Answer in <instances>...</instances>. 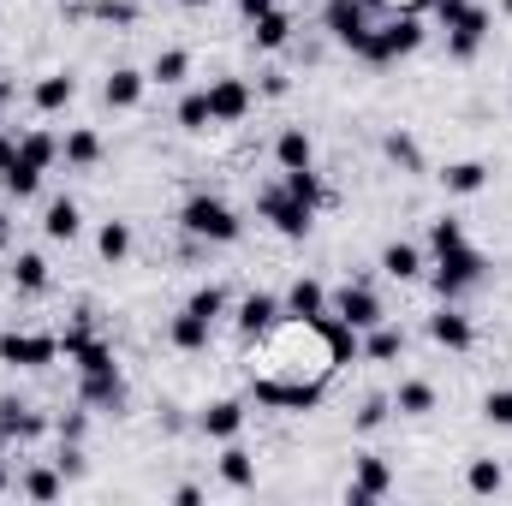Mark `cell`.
<instances>
[{"mask_svg":"<svg viewBox=\"0 0 512 506\" xmlns=\"http://www.w3.org/2000/svg\"><path fill=\"white\" fill-rule=\"evenodd\" d=\"M179 227L191 233V239H203V245H239V233H245V221L221 203V197H209V191H197V197H185V209H179Z\"/></svg>","mask_w":512,"mask_h":506,"instance_id":"6da1fadb","label":"cell"},{"mask_svg":"<svg viewBox=\"0 0 512 506\" xmlns=\"http://www.w3.org/2000/svg\"><path fill=\"white\" fill-rule=\"evenodd\" d=\"M435 251H441V268H435V292H441V304L465 298V292L483 280V268H489V256L477 251L465 233H459V239H447V245H435Z\"/></svg>","mask_w":512,"mask_h":506,"instance_id":"7a4b0ae2","label":"cell"},{"mask_svg":"<svg viewBox=\"0 0 512 506\" xmlns=\"http://www.w3.org/2000/svg\"><path fill=\"white\" fill-rule=\"evenodd\" d=\"M417 42H423V24H417V12H393L382 30H370V36H364L358 60H370V66H393V60L417 54Z\"/></svg>","mask_w":512,"mask_h":506,"instance_id":"3957f363","label":"cell"},{"mask_svg":"<svg viewBox=\"0 0 512 506\" xmlns=\"http://www.w3.org/2000/svg\"><path fill=\"white\" fill-rule=\"evenodd\" d=\"M256 209H262V221H274L280 239H310V227H316V209H304L286 185H268V191L256 197Z\"/></svg>","mask_w":512,"mask_h":506,"instance_id":"277c9868","label":"cell"},{"mask_svg":"<svg viewBox=\"0 0 512 506\" xmlns=\"http://www.w3.org/2000/svg\"><path fill=\"white\" fill-rule=\"evenodd\" d=\"M60 358V340L54 334H0V364H12V370H42V364H54Z\"/></svg>","mask_w":512,"mask_h":506,"instance_id":"5b68a950","label":"cell"},{"mask_svg":"<svg viewBox=\"0 0 512 506\" xmlns=\"http://www.w3.org/2000/svg\"><path fill=\"white\" fill-rule=\"evenodd\" d=\"M322 24H328V36L340 42V48H364V36H370V6L364 0H328L322 6Z\"/></svg>","mask_w":512,"mask_h":506,"instance_id":"8992f818","label":"cell"},{"mask_svg":"<svg viewBox=\"0 0 512 506\" xmlns=\"http://www.w3.org/2000/svg\"><path fill=\"white\" fill-rule=\"evenodd\" d=\"M334 310H340V322H346V328H358V334H370V328H382V322H387L382 298H376L370 286H340Z\"/></svg>","mask_w":512,"mask_h":506,"instance_id":"52a82bcc","label":"cell"},{"mask_svg":"<svg viewBox=\"0 0 512 506\" xmlns=\"http://www.w3.org/2000/svg\"><path fill=\"white\" fill-rule=\"evenodd\" d=\"M483 36H489V6H465V12L447 24V54H453V60H477Z\"/></svg>","mask_w":512,"mask_h":506,"instance_id":"ba28073f","label":"cell"},{"mask_svg":"<svg viewBox=\"0 0 512 506\" xmlns=\"http://www.w3.org/2000/svg\"><path fill=\"white\" fill-rule=\"evenodd\" d=\"M209 114H215V126H239L251 114V84L245 78H215L209 84Z\"/></svg>","mask_w":512,"mask_h":506,"instance_id":"9c48e42d","label":"cell"},{"mask_svg":"<svg viewBox=\"0 0 512 506\" xmlns=\"http://www.w3.org/2000/svg\"><path fill=\"white\" fill-rule=\"evenodd\" d=\"M429 340L447 346V352H471V346H477V328H471V316H459L453 304H441V310L429 316Z\"/></svg>","mask_w":512,"mask_h":506,"instance_id":"30bf717a","label":"cell"},{"mask_svg":"<svg viewBox=\"0 0 512 506\" xmlns=\"http://www.w3.org/2000/svg\"><path fill=\"white\" fill-rule=\"evenodd\" d=\"M280 316H286V304H280V298H268V292H251V298L239 304V334H245V340H268Z\"/></svg>","mask_w":512,"mask_h":506,"instance_id":"8fae6325","label":"cell"},{"mask_svg":"<svg viewBox=\"0 0 512 506\" xmlns=\"http://www.w3.org/2000/svg\"><path fill=\"white\" fill-rule=\"evenodd\" d=\"M387 489H393V471H387V459H358V477H352L346 501H352V506H376Z\"/></svg>","mask_w":512,"mask_h":506,"instance_id":"7c38bea8","label":"cell"},{"mask_svg":"<svg viewBox=\"0 0 512 506\" xmlns=\"http://www.w3.org/2000/svg\"><path fill=\"white\" fill-rule=\"evenodd\" d=\"M197 429H203L209 441H239V429H245V405H239V399H215V405L197 417Z\"/></svg>","mask_w":512,"mask_h":506,"instance_id":"4fadbf2b","label":"cell"},{"mask_svg":"<svg viewBox=\"0 0 512 506\" xmlns=\"http://www.w3.org/2000/svg\"><path fill=\"white\" fill-rule=\"evenodd\" d=\"M274 161H280V173L316 167V143H310V131H304V126H286L280 137H274Z\"/></svg>","mask_w":512,"mask_h":506,"instance_id":"5bb4252c","label":"cell"},{"mask_svg":"<svg viewBox=\"0 0 512 506\" xmlns=\"http://www.w3.org/2000/svg\"><path fill=\"white\" fill-rule=\"evenodd\" d=\"M84 405H96V411H126V381L120 370H96V376H84Z\"/></svg>","mask_w":512,"mask_h":506,"instance_id":"9a60e30c","label":"cell"},{"mask_svg":"<svg viewBox=\"0 0 512 506\" xmlns=\"http://www.w3.org/2000/svg\"><path fill=\"white\" fill-rule=\"evenodd\" d=\"M42 429H48V417H36L18 399H0V441H36Z\"/></svg>","mask_w":512,"mask_h":506,"instance_id":"2e32d148","label":"cell"},{"mask_svg":"<svg viewBox=\"0 0 512 506\" xmlns=\"http://www.w3.org/2000/svg\"><path fill=\"white\" fill-rule=\"evenodd\" d=\"M286 316H292V322H316V316H328V292H322V280H292V292H286Z\"/></svg>","mask_w":512,"mask_h":506,"instance_id":"e0dca14e","label":"cell"},{"mask_svg":"<svg viewBox=\"0 0 512 506\" xmlns=\"http://www.w3.org/2000/svg\"><path fill=\"white\" fill-rule=\"evenodd\" d=\"M143 84H149V72L114 66V72H108V84H102V102H108V108H137V102H143Z\"/></svg>","mask_w":512,"mask_h":506,"instance_id":"ac0fdd59","label":"cell"},{"mask_svg":"<svg viewBox=\"0 0 512 506\" xmlns=\"http://www.w3.org/2000/svg\"><path fill=\"white\" fill-rule=\"evenodd\" d=\"M72 96H78V78H72V72H48V78L30 90V102H36L42 114H60V108H72Z\"/></svg>","mask_w":512,"mask_h":506,"instance_id":"d6986e66","label":"cell"},{"mask_svg":"<svg viewBox=\"0 0 512 506\" xmlns=\"http://www.w3.org/2000/svg\"><path fill=\"white\" fill-rule=\"evenodd\" d=\"M78 227H84L78 203H72V197H54V203H48V215H42V233H48L54 245H72V239H78Z\"/></svg>","mask_w":512,"mask_h":506,"instance_id":"ffe728a7","label":"cell"},{"mask_svg":"<svg viewBox=\"0 0 512 506\" xmlns=\"http://www.w3.org/2000/svg\"><path fill=\"white\" fill-rule=\"evenodd\" d=\"M256 399H262V405H286V411H310V405H316V399H322V387H316V381H310V387H280V381H256Z\"/></svg>","mask_w":512,"mask_h":506,"instance_id":"44dd1931","label":"cell"},{"mask_svg":"<svg viewBox=\"0 0 512 506\" xmlns=\"http://www.w3.org/2000/svg\"><path fill=\"white\" fill-rule=\"evenodd\" d=\"M382 274L387 280H423V251L405 245V239H393V245L382 251Z\"/></svg>","mask_w":512,"mask_h":506,"instance_id":"7402d4cb","label":"cell"},{"mask_svg":"<svg viewBox=\"0 0 512 506\" xmlns=\"http://www.w3.org/2000/svg\"><path fill=\"white\" fill-rule=\"evenodd\" d=\"M441 185H447V197H477V191L489 185V167H483V161H453V167L441 173Z\"/></svg>","mask_w":512,"mask_h":506,"instance_id":"603a6c76","label":"cell"},{"mask_svg":"<svg viewBox=\"0 0 512 506\" xmlns=\"http://www.w3.org/2000/svg\"><path fill=\"white\" fill-rule=\"evenodd\" d=\"M209 328H215V322H203L197 310H179L173 328H167V340H173L179 352H203V346H209Z\"/></svg>","mask_w":512,"mask_h":506,"instance_id":"cb8c5ba5","label":"cell"},{"mask_svg":"<svg viewBox=\"0 0 512 506\" xmlns=\"http://www.w3.org/2000/svg\"><path fill=\"white\" fill-rule=\"evenodd\" d=\"M60 155H66V167H96V161H102V137H96L90 126L66 131V143H60Z\"/></svg>","mask_w":512,"mask_h":506,"instance_id":"d4e9b609","label":"cell"},{"mask_svg":"<svg viewBox=\"0 0 512 506\" xmlns=\"http://www.w3.org/2000/svg\"><path fill=\"white\" fill-rule=\"evenodd\" d=\"M12 286L18 292H48V256H36V251H18V262H12Z\"/></svg>","mask_w":512,"mask_h":506,"instance_id":"484cf974","label":"cell"},{"mask_svg":"<svg viewBox=\"0 0 512 506\" xmlns=\"http://www.w3.org/2000/svg\"><path fill=\"white\" fill-rule=\"evenodd\" d=\"M18 161H30L36 173H48V167L60 161V143H54L48 131H24V137H18Z\"/></svg>","mask_w":512,"mask_h":506,"instance_id":"4316f807","label":"cell"},{"mask_svg":"<svg viewBox=\"0 0 512 506\" xmlns=\"http://www.w3.org/2000/svg\"><path fill=\"white\" fill-rule=\"evenodd\" d=\"M393 411H399V417H429V411H435V387H429V381H399Z\"/></svg>","mask_w":512,"mask_h":506,"instance_id":"83f0119b","label":"cell"},{"mask_svg":"<svg viewBox=\"0 0 512 506\" xmlns=\"http://www.w3.org/2000/svg\"><path fill=\"white\" fill-rule=\"evenodd\" d=\"M221 477H227V489H251L256 483V459L239 447V441H227V453H221Z\"/></svg>","mask_w":512,"mask_h":506,"instance_id":"f1b7e54d","label":"cell"},{"mask_svg":"<svg viewBox=\"0 0 512 506\" xmlns=\"http://www.w3.org/2000/svg\"><path fill=\"white\" fill-rule=\"evenodd\" d=\"M286 42H292V18H286L280 6H274V12H262V18H256V48H262V54H274V48H286Z\"/></svg>","mask_w":512,"mask_h":506,"instance_id":"f546056e","label":"cell"},{"mask_svg":"<svg viewBox=\"0 0 512 506\" xmlns=\"http://www.w3.org/2000/svg\"><path fill=\"white\" fill-rule=\"evenodd\" d=\"M191 78V54L185 48H167V54H155V66H149V84H185Z\"/></svg>","mask_w":512,"mask_h":506,"instance_id":"4dcf8cb0","label":"cell"},{"mask_svg":"<svg viewBox=\"0 0 512 506\" xmlns=\"http://www.w3.org/2000/svg\"><path fill=\"white\" fill-rule=\"evenodd\" d=\"M280 185H286V191H292L304 209H322V203H328V185L316 179V167H298V173H286Z\"/></svg>","mask_w":512,"mask_h":506,"instance_id":"1f68e13d","label":"cell"},{"mask_svg":"<svg viewBox=\"0 0 512 506\" xmlns=\"http://www.w3.org/2000/svg\"><path fill=\"white\" fill-rule=\"evenodd\" d=\"M465 489H471V495H501V489H507V471H501L495 459H471V465H465Z\"/></svg>","mask_w":512,"mask_h":506,"instance_id":"d6a6232c","label":"cell"},{"mask_svg":"<svg viewBox=\"0 0 512 506\" xmlns=\"http://www.w3.org/2000/svg\"><path fill=\"white\" fill-rule=\"evenodd\" d=\"M399 352H405V334H399V328H370V340H364V358H370V364H393V358H399Z\"/></svg>","mask_w":512,"mask_h":506,"instance_id":"836d02e7","label":"cell"},{"mask_svg":"<svg viewBox=\"0 0 512 506\" xmlns=\"http://www.w3.org/2000/svg\"><path fill=\"white\" fill-rule=\"evenodd\" d=\"M96 251H102V262H126V256H131V227H126V221H102Z\"/></svg>","mask_w":512,"mask_h":506,"instance_id":"e575fe53","label":"cell"},{"mask_svg":"<svg viewBox=\"0 0 512 506\" xmlns=\"http://www.w3.org/2000/svg\"><path fill=\"white\" fill-rule=\"evenodd\" d=\"M72 364H78V376H96V370H120V364H114V346H108V340H84V346L72 352Z\"/></svg>","mask_w":512,"mask_h":506,"instance_id":"d590c367","label":"cell"},{"mask_svg":"<svg viewBox=\"0 0 512 506\" xmlns=\"http://www.w3.org/2000/svg\"><path fill=\"white\" fill-rule=\"evenodd\" d=\"M18 489H24L30 501H60L66 477H60V471H24V477H18Z\"/></svg>","mask_w":512,"mask_h":506,"instance_id":"8d00e7d4","label":"cell"},{"mask_svg":"<svg viewBox=\"0 0 512 506\" xmlns=\"http://www.w3.org/2000/svg\"><path fill=\"white\" fill-rule=\"evenodd\" d=\"M179 126L185 131H209L215 126V114H209V90H191V96L179 102Z\"/></svg>","mask_w":512,"mask_h":506,"instance_id":"74e56055","label":"cell"},{"mask_svg":"<svg viewBox=\"0 0 512 506\" xmlns=\"http://www.w3.org/2000/svg\"><path fill=\"white\" fill-rule=\"evenodd\" d=\"M0 185H6L12 197H36V185H42V173H36L30 161H12V167L0 173Z\"/></svg>","mask_w":512,"mask_h":506,"instance_id":"f35d334b","label":"cell"},{"mask_svg":"<svg viewBox=\"0 0 512 506\" xmlns=\"http://www.w3.org/2000/svg\"><path fill=\"white\" fill-rule=\"evenodd\" d=\"M387 161H399V167H405V173H417V167H423V155H417V143H411V137H405V131H387Z\"/></svg>","mask_w":512,"mask_h":506,"instance_id":"ab89813d","label":"cell"},{"mask_svg":"<svg viewBox=\"0 0 512 506\" xmlns=\"http://www.w3.org/2000/svg\"><path fill=\"white\" fill-rule=\"evenodd\" d=\"M387 411H393V399L370 393V399H364V411H358V435H376V429L387 423Z\"/></svg>","mask_w":512,"mask_h":506,"instance_id":"60d3db41","label":"cell"},{"mask_svg":"<svg viewBox=\"0 0 512 506\" xmlns=\"http://www.w3.org/2000/svg\"><path fill=\"white\" fill-rule=\"evenodd\" d=\"M185 310H197L203 322H215V316L227 310V292H221V286H203V292H191V304H185Z\"/></svg>","mask_w":512,"mask_h":506,"instance_id":"b9f144b4","label":"cell"},{"mask_svg":"<svg viewBox=\"0 0 512 506\" xmlns=\"http://www.w3.org/2000/svg\"><path fill=\"white\" fill-rule=\"evenodd\" d=\"M483 417H489L495 429H512V387H495V393L483 399Z\"/></svg>","mask_w":512,"mask_h":506,"instance_id":"7bdbcfd3","label":"cell"},{"mask_svg":"<svg viewBox=\"0 0 512 506\" xmlns=\"http://www.w3.org/2000/svg\"><path fill=\"white\" fill-rule=\"evenodd\" d=\"M54 465H60V477H84V471H90V459H84L78 441H60V459H54Z\"/></svg>","mask_w":512,"mask_h":506,"instance_id":"ee69618b","label":"cell"},{"mask_svg":"<svg viewBox=\"0 0 512 506\" xmlns=\"http://www.w3.org/2000/svg\"><path fill=\"white\" fill-rule=\"evenodd\" d=\"M54 429H60V441H84V429H90V417H84V411H66V417H60Z\"/></svg>","mask_w":512,"mask_h":506,"instance_id":"f6af8a7d","label":"cell"},{"mask_svg":"<svg viewBox=\"0 0 512 506\" xmlns=\"http://www.w3.org/2000/svg\"><path fill=\"white\" fill-rule=\"evenodd\" d=\"M96 18H108V24H131L137 12H131V6H120V0H102V6H96Z\"/></svg>","mask_w":512,"mask_h":506,"instance_id":"bcb514c9","label":"cell"},{"mask_svg":"<svg viewBox=\"0 0 512 506\" xmlns=\"http://www.w3.org/2000/svg\"><path fill=\"white\" fill-rule=\"evenodd\" d=\"M173 506H203V489H197V483H179V489H173Z\"/></svg>","mask_w":512,"mask_h":506,"instance_id":"7dc6e473","label":"cell"},{"mask_svg":"<svg viewBox=\"0 0 512 506\" xmlns=\"http://www.w3.org/2000/svg\"><path fill=\"white\" fill-rule=\"evenodd\" d=\"M239 12H245V18H251V24H256L262 12H274V0H239Z\"/></svg>","mask_w":512,"mask_h":506,"instance_id":"c3c4849f","label":"cell"},{"mask_svg":"<svg viewBox=\"0 0 512 506\" xmlns=\"http://www.w3.org/2000/svg\"><path fill=\"white\" fill-rule=\"evenodd\" d=\"M12 161H18V143H12V137H6V131H0V173H6V167H12Z\"/></svg>","mask_w":512,"mask_h":506,"instance_id":"681fc988","label":"cell"},{"mask_svg":"<svg viewBox=\"0 0 512 506\" xmlns=\"http://www.w3.org/2000/svg\"><path fill=\"white\" fill-rule=\"evenodd\" d=\"M12 245V221H6V209H0V251Z\"/></svg>","mask_w":512,"mask_h":506,"instance_id":"f907efd6","label":"cell"},{"mask_svg":"<svg viewBox=\"0 0 512 506\" xmlns=\"http://www.w3.org/2000/svg\"><path fill=\"white\" fill-rule=\"evenodd\" d=\"M6 102H12V84H0V108H6Z\"/></svg>","mask_w":512,"mask_h":506,"instance_id":"816d5d0a","label":"cell"},{"mask_svg":"<svg viewBox=\"0 0 512 506\" xmlns=\"http://www.w3.org/2000/svg\"><path fill=\"white\" fill-rule=\"evenodd\" d=\"M179 6H209V0H179Z\"/></svg>","mask_w":512,"mask_h":506,"instance_id":"f5cc1de1","label":"cell"},{"mask_svg":"<svg viewBox=\"0 0 512 506\" xmlns=\"http://www.w3.org/2000/svg\"><path fill=\"white\" fill-rule=\"evenodd\" d=\"M6 489H12V483H6V471H0V495H6Z\"/></svg>","mask_w":512,"mask_h":506,"instance_id":"db71d44e","label":"cell"},{"mask_svg":"<svg viewBox=\"0 0 512 506\" xmlns=\"http://www.w3.org/2000/svg\"><path fill=\"white\" fill-rule=\"evenodd\" d=\"M501 12H507V18H512V0H501Z\"/></svg>","mask_w":512,"mask_h":506,"instance_id":"11a10c76","label":"cell"}]
</instances>
